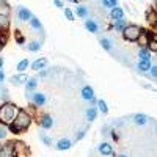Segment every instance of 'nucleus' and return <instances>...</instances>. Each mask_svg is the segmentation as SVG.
Listing matches in <instances>:
<instances>
[{
	"label": "nucleus",
	"instance_id": "f257e3e1",
	"mask_svg": "<svg viewBox=\"0 0 157 157\" xmlns=\"http://www.w3.org/2000/svg\"><path fill=\"white\" fill-rule=\"evenodd\" d=\"M33 123V115L27 110V109H19L16 120L13 121V124L8 126V132L13 135H19L24 134Z\"/></svg>",
	"mask_w": 157,
	"mask_h": 157
},
{
	"label": "nucleus",
	"instance_id": "f03ea898",
	"mask_svg": "<svg viewBox=\"0 0 157 157\" xmlns=\"http://www.w3.org/2000/svg\"><path fill=\"white\" fill-rule=\"evenodd\" d=\"M17 112H19V107L14 102L11 101L2 102V105H0V126L8 127L10 124H13V121L17 116Z\"/></svg>",
	"mask_w": 157,
	"mask_h": 157
},
{
	"label": "nucleus",
	"instance_id": "7ed1b4c3",
	"mask_svg": "<svg viewBox=\"0 0 157 157\" xmlns=\"http://www.w3.org/2000/svg\"><path fill=\"white\" fill-rule=\"evenodd\" d=\"M141 30H143V29L138 27V25H135V24H127V27L121 32V35H123V38L126 39V41H129V43H137V39H138Z\"/></svg>",
	"mask_w": 157,
	"mask_h": 157
},
{
	"label": "nucleus",
	"instance_id": "20e7f679",
	"mask_svg": "<svg viewBox=\"0 0 157 157\" xmlns=\"http://www.w3.org/2000/svg\"><path fill=\"white\" fill-rule=\"evenodd\" d=\"M25 98H27L36 109H41L46 105V94L39 93V91H35V93H25Z\"/></svg>",
	"mask_w": 157,
	"mask_h": 157
},
{
	"label": "nucleus",
	"instance_id": "39448f33",
	"mask_svg": "<svg viewBox=\"0 0 157 157\" xmlns=\"http://www.w3.org/2000/svg\"><path fill=\"white\" fill-rule=\"evenodd\" d=\"M80 94H82V99H83V101L90 102L93 107H96V102H98V99H96L94 90H93V86H91V85H85V86L82 88V91H80Z\"/></svg>",
	"mask_w": 157,
	"mask_h": 157
},
{
	"label": "nucleus",
	"instance_id": "423d86ee",
	"mask_svg": "<svg viewBox=\"0 0 157 157\" xmlns=\"http://www.w3.org/2000/svg\"><path fill=\"white\" fill-rule=\"evenodd\" d=\"M0 157H14V141L13 140L0 143Z\"/></svg>",
	"mask_w": 157,
	"mask_h": 157
},
{
	"label": "nucleus",
	"instance_id": "0eeeda50",
	"mask_svg": "<svg viewBox=\"0 0 157 157\" xmlns=\"http://www.w3.org/2000/svg\"><path fill=\"white\" fill-rule=\"evenodd\" d=\"M16 17L19 22H29L32 17H33V13L27 8V6H17L16 8Z\"/></svg>",
	"mask_w": 157,
	"mask_h": 157
},
{
	"label": "nucleus",
	"instance_id": "6e6552de",
	"mask_svg": "<svg viewBox=\"0 0 157 157\" xmlns=\"http://www.w3.org/2000/svg\"><path fill=\"white\" fill-rule=\"evenodd\" d=\"M38 124H39V127H41L43 130H47V129L54 127V120H52V116L49 113H43V115H39V118H38Z\"/></svg>",
	"mask_w": 157,
	"mask_h": 157
},
{
	"label": "nucleus",
	"instance_id": "1a4fd4ad",
	"mask_svg": "<svg viewBox=\"0 0 157 157\" xmlns=\"http://www.w3.org/2000/svg\"><path fill=\"white\" fill-rule=\"evenodd\" d=\"M14 157H29V146L24 141H14Z\"/></svg>",
	"mask_w": 157,
	"mask_h": 157
},
{
	"label": "nucleus",
	"instance_id": "9d476101",
	"mask_svg": "<svg viewBox=\"0 0 157 157\" xmlns=\"http://www.w3.org/2000/svg\"><path fill=\"white\" fill-rule=\"evenodd\" d=\"M29 24H30V27H32V30H35L38 35H41V39H44V36H46V33H44V27H43V24H41V21H39L36 16H33L30 21H29Z\"/></svg>",
	"mask_w": 157,
	"mask_h": 157
},
{
	"label": "nucleus",
	"instance_id": "9b49d317",
	"mask_svg": "<svg viewBox=\"0 0 157 157\" xmlns=\"http://www.w3.org/2000/svg\"><path fill=\"white\" fill-rule=\"evenodd\" d=\"M29 80V75L25 72H17L16 75H11L10 77V82L14 85V86H21V85H25V82Z\"/></svg>",
	"mask_w": 157,
	"mask_h": 157
},
{
	"label": "nucleus",
	"instance_id": "f8f14e48",
	"mask_svg": "<svg viewBox=\"0 0 157 157\" xmlns=\"http://www.w3.org/2000/svg\"><path fill=\"white\" fill-rule=\"evenodd\" d=\"M98 152L101 155H105V157L113 155V146L110 145L109 141H102V143H99V145H98Z\"/></svg>",
	"mask_w": 157,
	"mask_h": 157
},
{
	"label": "nucleus",
	"instance_id": "ddd939ff",
	"mask_svg": "<svg viewBox=\"0 0 157 157\" xmlns=\"http://www.w3.org/2000/svg\"><path fill=\"white\" fill-rule=\"evenodd\" d=\"M46 66H47V58L46 57H39L33 63H30V69H33L35 72H39L41 69H46Z\"/></svg>",
	"mask_w": 157,
	"mask_h": 157
},
{
	"label": "nucleus",
	"instance_id": "4468645a",
	"mask_svg": "<svg viewBox=\"0 0 157 157\" xmlns=\"http://www.w3.org/2000/svg\"><path fill=\"white\" fill-rule=\"evenodd\" d=\"M149 121V116L145 115V113H135L132 115V123L137 124V126H146Z\"/></svg>",
	"mask_w": 157,
	"mask_h": 157
},
{
	"label": "nucleus",
	"instance_id": "2eb2a0df",
	"mask_svg": "<svg viewBox=\"0 0 157 157\" xmlns=\"http://www.w3.org/2000/svg\"><path fill=\"white\" fill-rule=\"evenodd\" d=\"M74 16H77V17H80V19H88L90 17V10H88V6H85V5H78V6H75V10H74Z\"/></svg>",
	"mask_w": 157,
	"mask_h": 157
},
{
	"label": "nucleus",
	"instance_id": "dca6fc26",
	"mask_svg": "<svg viewBox=\"0 0 157 157\" xmlns=\"http://www.w3.org/2000/svg\"><path fill=\"white\" fill-rule=\"evenodd\" d=\"M149 39H151V33L146 32V30H141V33H140V36H138V39H137V44H138L140 47H148Z\"/></svg>",
	"mask_w": 157,
	"mask_h": 157
},
{
	"label": "nucleus",
	"instance_id": "f3484780",
	"mask_svg": "<svg viewBox=\"0 0 157 157\" xmlns=\"http://www.w3.org/2000/svg\"><path fill=\"white\" fill-rule=\"evenodd\" d=\"M55 148H57L58 151H68V149L72 148V140H69V138H60V140L57 141Z\"/></svg>",
	"mask_w": 157,
	"mask_h": 157
},
{
	"label": "nucleus",
	"instance_id": "a211bd4d",
	"mask_svg": "<svg viewBox=\"0 0 157 157\" xmlns=\"http://www.w3.org/2000/svg\"><path fill=\"white\" fill-rule=\"evenodd\" d=\"M38 88V78L35 77H29V80L25 82V93H35Z\"/></svg>",
	"mask_w": 157,
	"mask_h": 157
},
{
	"label": "nucleus",
	"instance_id": "6ab92c4d",
	"mask_svg": "<svg viewBox=\"0 0 157 157\" xmlns=\"http://www.w3.org/2000/svg\"><path fill=\"white\" fill-rule=\"evenodd\" d=\"M151 61H145V60H138V63H137V71L140 72V74H148L149 72V69H151Z\"/></svg>",
	"mask_w": 157,
	"mask_h": 157
},
{
	"label": "nucleus",
	"instance_id": "aec40b11",
	"mask_svg": "<svg viewBox=\"0 0 157 157\" xmlns=\"http://www.w3.org/2000/svg\"><path fill=\"white\" fill-rule=\"evenodd\" d=\"M110 19L115 22L118 19H124V10L121 6H115L110 10Z\"/></svg>",
	"mask_w": 157,
	"mask_h": 157
},
{
	"label": "nucleus",
	"instance_id": "412c9836",
	"mask_svg": "<svg viewBox=\"0 0 157 157\" xmlns=\"http://www.w3.org/2000/svg\"><path fill=\"white\" fill-rule=\"evenodd\" d=\"M85 29L90 33H98L99 32V24L94 19H85Z\"/></svg>",
	"mask_w": 157,
	"mask_h": 157
},
{
	"label": "nucleus",
	"instance_id": "4be33fe9",
	"mask_svg": "<svg viewBox=\"0 0 157 157\" xmlns=\"http://www.w3.org/2000/svg\"><path fill=\"white\" fill-rule=\"evenodd\" d=\"M98 109L96 107H93V105H91V107H88L86 109V112H85V118H86V121L88 123H93L94 120H96V118H98Z\"/></svg>",
	"mask_w": 157,
	"mask_h": 157
},
{
	"label": "nucleus",
	"instance_id": "5701e85b",
	"mask_svg": "<svg viewBox=\"0 0 157 157\" xmlns=\"http://www.w3.org/2000/svg\"><path fill=\"white\" fill-rule=\"evenodd\" d=\"M99 44H101V47H102L104 50H107V52H112V50H113V43H112V39L107 38V36L101 38V39H99Z\"/></svg>",
	"mask_w": 157,
	"mask_h": 157
},
{
	"label": "nucleus",
	"instance_id": "b1692460",
	"mask_svg": "<svg viewBox=\"0 0 157 157\" xmlns=\"http://www.w3.org/2000/svg\"><path fill=\"white\" fill-rule=\"evenodd\" d=\"M43 47V39H35V41H30L27 44V50L29 52H38Z\"/></svg>",
	"mask_w": 157,
	"mask_h": 157
},
{
	"label": "nucleus",
	"instance_id": "393cba45",
	"mask_svg": "<svg viewBox=\"0 0 157 157\" xmlns=\"http://www.w3.org/2000/svg\"><path fill=\"white\" fill-rule=\"evenodd\" d=\"M126 27H127V21L126 19H118V21L113 22V30L118 32V33H121Z\"/></svg>",
	"mask_w": 157,
	"mask_h": 157
},
{
	"label": "nucleus",
	"instance_id": "a878e982",
	"mask_svg": "<svg viewBox=\"0 0 157 157\" xmlns=\"http://www.w3.org/2000/svg\"><path fill=\"white\" fill-rule=\"evenodd\" d=\"M10 29V16L0 14V32H8Z\"/></svg>",
	"mask_w": 157,
	"mask_h": 157
},
{
	"label": "nucleus",
	"instance_id": "bb28decb",
	"mask_svg": "<svg viewBox=\"0 0 157 157\" xmlns=\"http://www.w3.org/2000/svg\"><path fill=\"white\" fill-rule=\"evenodd\" d=\"M138 58L140 60H145V61H151V52L148 50V47H140Z\"/></svg>",
	"mask_w": 157,
	"mask_h": 157
},
{
	"label": "nucleus",
	"instance_id": "cd10ccee",
	"mask_svg": "<svg viewBox=\"0 0 157 157\" xmlns=\"http://www.w3.org/2000/svg\"><path fill=\"white\" fill-rule=\"evenodd\" d=\"M29 68H30V61H29V58H22V60L17 63V66H16L17 72H25Z\"/></svg>",
	"mask_w": 157,
	"mask_h": 157
},
{
	"label": "nucleus",
	"instance_id": "c85d7f7f",
	"mask_svg": "<svg viewBox=\"0 0 157 157\" xmlns=\"http://www.w3.org/2000/svg\"><path fill=\"white\" fill-rule=\"evenodd\" d=\"M96 109H98V112H101L102 115H107V113H109L107 102L104 101V99H98V102H96Z\"/></svg>",
	"mask_w": 157,
	"mask_h": 157
},
{
	"label": "nucleus",
	"instance_id": "c756f323",
	"mask_svg": "<svg viewBox=\"0 0 157 157\" xmlns=\"http://www.w3.org/2000/svg\"><path fill=\"white\" fill-rule=\"evenodd\" d=\"M148 50L151 52V54H157V36L151 35L149 44H148Z\"/></svg>",
	"mask_w": 157,
	"mask_h": 157
},
{
	"label": "nucleus",
	"instance_id": "7c9ffc66",
	"mask_svg": "<svg viewBox=\"0 0 157 157\" xmlns=\"http://www.w3.org/2000/svg\"><path fill=\"white\" fill-rule=\"evenodd\" d=\"M39 140L43 141V145H46V146H52V138L44 132V130H39Z\"/></svg>",
	"mask_w": 157,
	"mask_h": 157
},
{
	"label": "nucleus",
	"instance_id": "2f4dec72",
	"mask_svg": "<svg viewBox=\"0 0 157 157\" xmlns=\"http://www.w3.org/2000/svg\"><path fill=\"white\" fill-rule=\"evenodd\" d=\"M10 13H11V8H10V5L6 3V0H0V14L10 16Z\"/></svg>",
	"mask_w": 157,
	"mask_h": 157
},
{
	"label": "nucleus",
	"instance_id": "473e14b6",
	"mask_svg": "<svg viewBox=\"0 0 157 157\" xmlns=\"http://www.w3.org/2000/svg\"><path fill=\"white\" fill-rule=\"evenodd\" d=\"M102 6L107 10H112V8L118 6V0H102Z\"/></svg>",
	"mask_w": 157,
	"mask_h": 157
},
{
	"label": "nucleus",
	"instance_id": "72a5a7b5",
	"mask_svg": "<svg viewBox=\"0 0 157 157\" xmlns=\"http://www.w3.org/2000/svg\"><path fill=\"white\" fill-rule=\"evenodd\" d=\"M63 13H64V17H66L68 21H75V16H74V11L71 10V8H66V6H64L63 8Z\"/></svg>",
	"mask_w": 157,
	"mask_h": 157
},
{
	"label": "nucleus",
	"instance_id": "f704fd0d",
	"mask_svg": "<svg viewBox=\"0 0 157 157\" xmlns=\"http://www.w3.org/2000/svg\"><path fill=\"white\" fill-rule=\"evenodd\" d=\"M145 75L149 77V78H152V80H157V64H152L151 69H149V72L145 74Z\"/></svg>",
	"mask_w": 157,
	"mask_h": 157
},
{
	"label": "nucleus",
	"instance_id": "c9c22d12",
	"mask_svg": "<svg viewBox=\"0 0 157 157\" xmlns=\"http://www.w3.org/2000/svg\"><path fill=\"white\" fill-rule=\"evenodd\" d=\"M86 132H88V127H83V129L78 130V132H75V141H80L86 135Z\"/></svg>",
	"mask_w": 157,
	"mask_h": 157
},
{
	"label": "nucleus",
	"instance_id": "e433bc0d",
	"mask_svg": "<svg viewBox=\"0 0 157 157\" xmlns=\"http://www.w3.org/2000/svg\"><path fill=\"white\" fill-rule=\"evenodd\" d=\"M148 22L149 24H157V13L148 11Z\"/></svg>",
	"mask_w": 157,
	"mask_h": 157
},
{
	"label": "nucleus",
	"instance_id": "4c0bfd02",
	"mask_svg": "<svg viewBox=\"0 0 157 157\" xmlns=\"http://www.w3.org/2000/svg\"><path fill=\"white\" fill-rule=\"evenodd\" d=\"M8 127H5V126H0V141L2 140H5L6 137H8Z\"/></svg>",
	"mask_w": 157,
	"mask_h": 157
},
{
	"label": "nucleus",
	"instance_id": "58836bf2",
	"mask_svg": "<svg viewBox=\"0 0 157 157\" xmlns=\"http://www.w3.org/2000/svg\"><path fill=\"white\" fill-rule=\"evenodd\" d=\"M14 38H16V43H17V44H21V46H22V44L25 43L24 36H22V35H21L19 32H14Z\"/></svg>",
	"mask_w": 157,
	"mask_h": 157
},
{
	"label": "nucleus",
	"instance_id": "ea45409f",
	"mask_svg": "<svg viewBox=\"0 0 157 157\" xmlns=\"http://www.w3.org/2000/svg\"><path fill=\"white\" fill-rule=\"evenodd\" d=\"M49 69H41V71H39L38 72V75H36V78H38V80H39V78H46L47 75H49Z\"/></svg>",
	"mask_w": 157,
	"mask_h": 157
},
{
	"label": "nucleus",
	"instance_id": "a19ab883",
	"mask_svg": "<svg viewBox=\"0 0 157 157\" xmlns=\"http://www.w3.org/2000/svg\"><path fill=\"white\" fill-rule=\"evenodd\" d=\"M101 130H102V135H104V137H109V135H110V132H112L110 126H104Z\"/></svg>",
	"mask_w": 157,
	"mask_h": 157
},
{
	"label": "nucleus",
	"instance_id": "79ce46f5",
	"mask_svg": "<svg viewBox=\"0 0 157 157\" xmlns=\"http://www.w3.org/2000/svg\"><path fill=\"white\" fill-rule=\"evenodd\" d=\"M54 5H55L57 8H60V10H63V8H64V3H63V0H54Z\"/></svg>",
	"mask_w": 157,
	"mask_h": 157
},
{
	"label": "nucleus",
	"instance_id": "37998d69",
	"mask_svg": "<svg viewBox=\"0 0 157 157\" xmlns=\"http://www.w3.org/2000/svg\"><path fill=\"white\" fill-rule=\"evenodd\" d=\"M2 98H3V102L10 101V99H8V90H2Z\"/></svg>",
	"mask_w": 157,
	"mask_h": 157
},
{
	"label": "nucleus",
	"instance_id": "c03bdc74",
	"mask_svg": "<svg viewBox=\"0 0 157 157\" xmlns=\"http://www.w3.org/2000/svg\"><path fill=\"white\" fill-rule=\"evenodd\" d=\"M3 82H5V72H3V69H0V85Z\"/></svg>",
	"mask_w": 157,
	"mask_h": 157
},
{
	"label": "nucleus",
	"instance_id": "a18cd8bd",
	"mask_svg": "<svg viewBox=\"0 0 157 157\" xmlns=\"http://www.w3.org/2000/svg\"><path fill=\"white\" fill-rule=\"evenodd\" d=\"M3 64H5V60H3V57H0V69L3 68Z\"/></svg>",
	"mask_w": 157,
	"mask_h": 157
},
{
	"label": "nucleus",
	"instance_id": "49530a36",
	"mask_svg": "<svg viewBox=\"0 0 157 157\" xmlns=\"http://www.w3.org/2000/svg\"><path fill=\"white\" fill-rule=\"evenodd\" d=\"M3 47H5V41H3V39H2V38H0V50H2Z\"/></svg>",
	"mask_w": 157,
	"mask_h": 157
},
{
	"label": "nucleus",
	"instance_id": "de8ad7c7",
	"mask_svg": "<svg viewBox=\"0 0 157 157\" xmlns=\"http://www.w3.org/2000/svg\"><path fill=\"white\" fill-rule=\"evenodd\" d=\"M116 157H127V155H126V154H118Z\"/></svg>",
	"mask_w": 157,
	"mask_h": 157
},
{
	"label": "nucleus",
	"instance_id": "09e8293b",
	"mask_svg": "<svg viewBox=\"0 0 157 157\" xmlns=\"http://www.w3.org/2000/svg\"><path fill=\"white\" fill-rule=\"evenodd\" d=\"M80 2H82V0H74V2H72V3H80Z\"/></svg>",
	"mask_w": 157,
	"mask_h": 157
},
{
	"label": "nucleus",
	"instance_id": "8fccbe9b",
	"mask_svg": "<svg viewBox=\"0 0 157 157\" xmlns=\"http://www.w3.org/2000/svg\"><path fill=\"white\" fill-rule=\"evenodd\" d=\"M66 2H74V0H66Z\"/></svg>",
	"mask_w": 157,
	"mask_h": 157
},
{
	"label": "nucleus",
	"instance_id": "3c124183",
	"mask_svg": "<svg viewBox=\"0 0 157 157\" xmlns=\"http://www.w3.org/2000/svg\"><path fill=\"white\" fill-rule=\"evenodd\" d=\"M155 132H157V124H155Z\"/></svg>",
	"mask_w": 157,
	"mask_h": 157
},
{
	"label": "nucleus",
	"instance_id": "603ef678",
	"mask_svg": "<svg viewBox=\"0 0 157 157\" xmlns=\"http://www.w3.org/2000/svg\"><path fill=\"white\" fill-rule=\"evenodd\" d=\"M155 2H157V0H155Z\"/></svg>",
	"mask_w": 157,
	"mask_h": 157
},
{
	"label": "nucleus",
	"instance_id": "864d4df0",
	"mask_svg": "<svg viewBox=\"0 0 157 157\" xmlns=\"http://www.w3.org/2000/svg\"><path fill=\"white\" fill-rule=\"evenodd\" d=\"M155 25H157V24H155Z\"/></svg>",
	"mask_w": 157,
	"mask_h": 157
}]
</instances>
